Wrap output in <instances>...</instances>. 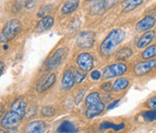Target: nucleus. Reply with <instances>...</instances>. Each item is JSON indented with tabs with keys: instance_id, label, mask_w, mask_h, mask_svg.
<instances>
[{
	"instance_id": "3",
	"label": "nucleus",
	"mask_w": 156,
	"mask_h": 133,
	"mask_svg": "<svg viewBox=\"0 0 156 133\" xmlns=\"http://www.w3.org/2000/svg\"><path fill=\"white\" fill-rule=\"evenodd\" d=\"M85 105V115L88 119H94L98 117L105 110V105L101 101L100 95L98 91H92L86 97Z\"/></svg>"
},
{
	"instance_id": "18",
	"label": "nucleus",
	"mask_w": 156,
	"mask_h": 133,
	"mask_svg": "<svg viewBox=\"0 0 156 133\" xmlns=\"http://www.w3.org/2000/svg\"><path fill=\"white\" fill-rule=\"evenodd\" d=\"M142 3H143V0H125L122 3L121 7L124 13H127L135 9L137 6L142 5Z\"/></svg>"
},
{
	"instance_id": "2",
	"label": "nucleus",
	"mask_w": 156,
	"mask_h": 133,
	"mask_svg": "<svg viewBox=\"0 0 156 133\" xmlns=\"http://www.w3.org/2000/svg\"><path fill=\"white\" fill-rule=\"evenodd\" d=\"M126 38V32L121 29H114L108 35L99 46V52L102 56H109L115 51L116 47Z\"/></svg>"
},
{
	"instance_id": "5",
	"label": "nucleus",
	"mask_w": 156,
	"mask_h": 133,
	"mask_svg": "<svg viewBox=\"0 0 156 133\" xmlns=\"http://www.w3.org/2000/svg\"><path fill=\"white\" fill-rule=\"evenodd\" d=\"M127 72V65L124 63H115L107 66L102 74V78L104 81H108L115 77H119L125 74Z\"/></svg>"
},
{
	"instance_id": "10",
	"label": "nucleus",
	"mask_w": 156,
	"mask_h": 133,
	"mask_svg": "<svg viewBox=\"0 0 156 133\" xmlns=\"http://www.w3.org/2000/svg\"><path fill=\"white\" fill-rule=\"evenodd\" d=\"M55 82H56L55 73L51 72V73L44 75L43 77H41V79L39 80V83L37 84V91L43 92V91H47L55 83Z\"/></svg>"
},
{
	"instance_id": "22",
	"label": "nucleus",
	"mask_w": 156,
	"mask_h": 133,
	"mask_svg": "<svg viewBox=\"0 0 156 133\" xmlns=\"http://www.w3.org/2000/svg\"><path fill=\"white\" fill-rule=\"evenodd\" d=\"M58 132H76L77 129L75 125L70 121H63L57 129Z\"/></svg>"
},
{
	"instance_id": "34",
	"label": "nucleus",
	"mask_w": 156,
	"mask_h": 133,
	"mask_svg": "<svg viewBox=\"0 0 156 133\" xmlns=\"http://www.w3.org/2000/svg\"><path fill=\"white\" fill-rule=\"evenodd\" d=\"M85 1H93V0H85Z\"/></svg>"
},
{
	"instance_id": "7",
	"label": "nucleus",
	"mask_w": 156,
	"mask_h": 133,
	"mask_svg": "<svg viewBox=\"0 0 156 133\" xmlns=\"http://www.w3.org/2000/svg\"><path fill=\"white\" fill-rule=\"evenodd\" d=\"M77 65L81 72H88L94 67V60L89 53H81L77 57Z\"/></svg>"
},
{
	"instance_id": "29",
	"label": "nucleus",
	"mask_w": 156,
	"mask_h": 133,
	"mask_svg": "<svg viewBox=\"0 0 156 133\" xmlns=\"http://www.w3.org/2000/svg\"><path fill=\"white\" fill-rule=\"evenodd\" d=\"M145 105L150 109H156V96L151 98L149 101H147Z\"/></svg>"
},
{
	"instance_id": "23",
	"label": "nucleus",
	"mask_w": 156,
	"mask_h": 133,
	"mask_svg": "<svg viewBox=\"0 0 156 133\" xmlns=\"http://www.w3.org/2000/svg\"><path fill=\"white\" fill-rule=\"evenodd\" d=\"M156 56V44L147 47L141 54L143 60H150Z\"/></svg>"
},
{
	"instance_id": "16",
	"label": "nucleus",
	"mask_w": 156,
	"mask_h": 133,
	"mask_svg": "<svg viewBox=\"0 0 156 133\" xmlns=\"http://www.w3.org/2000/svg\"><path fill=\"white\" fill-rule=\"evenodd\" d=\"M154 35H155V33L154 31H147L146 33H144L140 38L139 40L137 41V48L139 49H143L144 47H146L148 44H150L154 38Z\"/></svg>"
},
{
	"instance_id": "31",
	"label": "nucleus",
	"mask_w": 156,
	"mask_h": 133,
	"mask_svg": "<svg viewBox=\"0 0 156 133\" xmlns=\"http://www.w3.org/2000/svg\"><path fill=\"white\" fill-rule=\"evenodd\" d=\"M84 94H85V91H80L76 95V97H75V103H76V104H79V103L82 101V99H83V97H84Z\"/></svg>"
},
{
	"instance_id": "8",
	"label": "nucleus",
	"mask_w": 156,
	"mask_h": 133,
	"mask_svg": "<svg viewBox=\"0 0 156 133\" xmlns=\"http://www.w3.org/2000/svg\"><path fill=\"white\" fill-rule=\"evenodd\" d=\"M95 41V34L92 31H85L80 33L76 40L77 45L81 49H89Z\"/></svg>"
},
{
	"instance_id": "25",
	"label": "nucleus",
	"mask_w": 156,
	"mask_h": 133,
	"mask_svg": "<svg viewBox=\"0 0 156 133\" xmlns=\"http://www.w3.org/2000/svg\"><path fill=\"white\" fill-rule=\"evenodd\" d=\"M55 113V109L51 106H46L44 107L41 111V114L44 117H51Z\"/></svg>"
},
{
	"instance_id": "17",
	"label": "nucleus",
	"mask_w": 156,
	"mask_h": 133,
	"mask_svg": "<svg viewBox=\"0 0 156 133\" xmlns=\"http://www.w3.org/2000/svg\"><path fill=\"white\" fill-rule=\"evenodd\" d=\"M129 85V81L127 78H118L115 81V83H113L112 90L114 92H121L124 90L128 87Z\"/></svg>"
},
{
	"instance_id": "33",
	"label": "nucleus",
	"mask_w": 156,
	"mask_h": 133,
	"mask_svg": "<svg viewBox=\"0 0 156 133\" xmlns=\"http://www.w3.org/2000/svg\"><path fill=\"white\" fill-rule=\"evenodd\" d=\"M4 68H5V64H4L3 62H1V69H0V71H1V74L3 73V71H4Z\"/></svg>"
},
{
	"instance_id": "26",
	"label": "nucleus",
	"mask_w": 156,
	"mask_h": 133,
	"mask_svg": "<svg viewBox=\"0 0 156 133\" xmlns=\"http://www.w3.org/2000/svg\"><path fill=\"white\" fill-rule=\"evenodd\" d=\"M75 79H76V83H80L81 82H83L86 78V73L81 72L78 70L75 71Z\"/></svg>"
},
{
	"instance_id": "19",
	"label": "nucleus",
	"mask_w": 156,
	"mask_h": 133,
	"mask_svg": "<svg viewBox=\"0 0 156 133\" xmlns=\"http://www.w3.org/2000/svg\"><path fill=\"white\" fill-rule=\"evenodd\" d=\"M80 4V0H68L62 7V13L63 15H69L75 11Z\"/></svg>"
},
{
	"instance_id": "14",
	"label": "nucleus",
	"mask_w": 156,
	"mask_h": 133,
	"mask_svg": "<svg viewBox=\"0 0 156 133\" xmlns=\"http://www.w3.org/2000/svg\"><path fill=\"white\" fill-rule=\"evenodd\" d=\"M53 24H54V19L51 17H44V18H42L39 22L37 23V24L35 26V31L38 33L47 31L51 28Z\"/></svg>"
},
{
	"instance_id": "32",
	"label": "nucleus",
	"mask_w": 156,
	"mask_h": 133,
	"mask_svg": "<svg viewBox=\"0 0 156 133\" xmlns=\"http://www.w3.org/2000/svg\"><path fill=\"white\" fill-rule=\"evenodd\" d=\"M119 102H120V100H115V101H113L108 106V108H107V110H111V109H114L118 103H119Z\"/></svg>"
},
{
	"instance_id": "13",
	"label": "nucleus",
	"mask_w": 156,
	"mask_h": 133,
	"mask_svg": "<svg viewBox=\"0 0 156 133\" xmlns=\"http://www.w3.org/2000/svg\"><path fill=\"white\" fill-rule=\"evenodd\" d=\"M76 83L75 73L71 70H65L62 78V87L63 90H69Z\"/></svg>"
},
{
	"instance_id": "21",
	"label": "nucleus",
	"mask_w": 156,
	"mask_h": 133,
	"mask_svg": "<svg viewBox=\"0 0 156 133\" xmlns=\"http://www.w3.org/2000/svg\"><path fill=\"white\" fill-rule=\"evenodd\" d=\"M132 55H133V51L128 47H124L116 52L115 58L117 60H127Z\"/></svg>"
},
{
	"instance_id": "12",
	"label": "nucleus",
	"mask_w": 156,
	"mask_h": 133,
	"mask_svg": "<svg viewBox=\"0 0 156 133\" xmlns=\"http://www.w3.org/2000/svg\"><path fill=\"white\" fill-rule=\"evenodd\" d=\"M154 24H155V18L154 17L147 16L136 24L135 29L137 32L141 33V32L148 31L149 29L153 28L154 26Z\"/></svg>"
},
{
	"instance_id": "11",
	"label": "nucleus",
	"mask_w": 156,
	"mask_h": 133,
	"mask_svg": "<svg viewBox=\"0 0 156 133\" xmlns=\"http://www.w3.org/2000/svg\"><path fill=\"white\" fill-rule=\"evenodd\" d=\"M47 128V125L44 121L43 120H35V121H32L30 123H28L23 131L24 132L28 133H41L45 131Z\"/></svg>"
},
{
	"instance_id": "9",
	"label": "nucleus",
	"mask_w": 156,
	"mask_h": 133,
	"mask_svg": "<svg viewBox=\"0 0 156 133\" xmlns=\"http://www.w3.org/2000/svg\"><path fill=\"white\" fill-rule=\"evenodd\" d=\"M156 67V59L154 60H145L144 62L137 63L134 67V72L137 76H144L150 72Z\"/></svg>"
},
{
	"instance_id": "20",
	"label": "nucleus",
	"mask_w": 156,
	"mask_h": 133,
	"mask_svg": "<svg viewBox=\"0 0 156 133\" xmlns=\"http://www.w3.org/2000/svg\"><path fill=\"white\" fill-rule=\"evenodd\" d=\"M125 127H126L125 123L114 124V123L109 122V121H104V122L101 123V125H100V127H99V130H100V131H104V130L112 129V130H114L115 131H119L124 130Z\"/></svg>"
},
{
	"instance_id": "30",
	"label": "nucleus",
	"mask_w": 156,
	"mask_h": 133,
	"mask_svg": "<svg viewBox=\"0 0 156 133\" xmlns=\"http://www.w3.org/2000/svg\"><path fill=\"white\" fill-rule=\"evenodd\" d=\"M90 76H91L92 80H94V81H98V80H99V79H100V77H101L102 75H101V72H100L98 70H95V71H93V72H91Z\"/></svg>"
},
{
	"instance_id": "15",
	"label": "nucleus",
	"mask_w": 156,
	"mask_h": 133,
	"mask_svg": "<svg viewBox=\"0 0 156 133\" xmlns=\"http://www.w3.org/2000/svg\"><path fill=\"white\" fill-rule=\"evenodd\" d=\"M106 10V0H93L89 7L91 15H101Z\"/></svg>"
},
{
	"instance_id": "24",
	"label": "nucleus",
	"mask_w": 156,
	"mask_h": 133,
	"mask_svg": "<svg viewBox=\"0 0 156 133\" xmlns=\"http://www.w3.org/2000/svg\"><path fill=\"white\" fill-rule=\"evenodd\" d=\"M142 118L146 122H153L156 120V109H151L150 111H144L142 113Z\"/></svg>"
},
{
	"instance_id": "4",
	"label": "nucleus",
	"mask_w": 156,
	"mask_h": 133,
	"mask_svg": "<svg viewBox=\"0 0 156 133\" xmlns=\"http://www.w3.org/2000/svg\"><path fill=\"white\" fill-rule=\"evenodd\" d=\"M22 30V24L17 19H12L5 24L1 32V43L5 44L13 39Z\"/></svg>"
},
{
	"instance_id": "6",
	"label": "nucleus",
	"mask_w": 156,
	"mask_h": 133,
	"mask_svg": "<svg viewBox=\"0 0 156 133\" xmlns=\"http://www.w3.org/2000/svg\"><path fill=\"white\" fill-rule=\"evenodd\" d=\"M66 57V51L63 48L58 49L45 63V66L49 71H52L59 66Z\"/></svg>"
},
{
	"instance_id": "28",
	"label": "nucleus",
	"mask_w": 156,
	"mask_h": 133,
	"mask_svg": "<svg viewBox=\"0 0 156 133\" xmlns=\"http://www.w3.org/2000/svg\"><path fill=\"white\" fill-rule=\"evenodd\" d=\"M112 85L111 83H109V82H106L105 81V83H103L101 85H100V88L102 91H104L105 92H109L110 91L112 90Z\"/></svg>"
},
{
	"instance_id": "27",
	"label": "nucleus",
	"mask_w": 156,
	"mask_h": 133,
	"mask_svg": "<svg viewBox=\"0 0 156 133\" xmlns=\"http://www.w3.org/2000/svg\"><path fill=\"white\" fill-rule=\"evenodd\" d=\"M29 0H16V4H15V8L17 9V11H19L23 6H27Z\"/></svg>"
},
{
	"instance_id": "1",
	"label": "nucleus",
	"mask_w": 156,
	"mask_h": 133,
	"mask_svg": "<svg viewBox=\"0 0 156 133\" xmlns=\"http://www.w3.org/2000/svg\"><path fill=\"white\" fill-rule=\"evenodd\" d=\"M27 102L23 99H16L10 106L9 111L1 119V126L5 129L16 128L20 124L26 114Z\"/></svg>"
}]
</instances>
